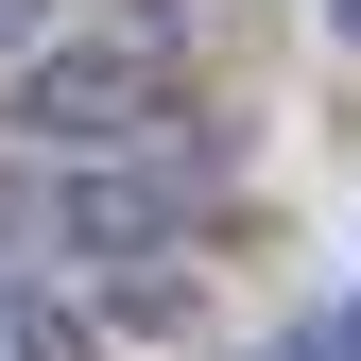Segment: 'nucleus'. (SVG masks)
I'll return each instance as SVG.
<instances>
[{
  "label": "nucleus",
  "mask_w": 361,
  "mask_h": 361,
  "mask_svg": "<svg viewBox=\"0 0 361 361\" xmlns=\"http://www.w3.org/2000/svg\"><path fill=\"white\" fill-rule=\"evenodd\" d=\"M172 104H190L172 18L52 35L35 69H0V138H18V155H172Z\"/></svg>",
  "instance_id": "1"
},
{
  "label": "nucleus",
  "mask_w": 361,
  "mask_h": 361,
  "mask_svg": "<svg viewBox=\"0 0 361 361\" xmlns=\"http://www.w3.org/2000/svg\"><path fill=\"white\" fill-rule=\"evenodd\" d=\"M190 172L172 155H0V241H52L69 276H138L190 241Z\"/></svg>",
  "instance_id": "2"
},
{
  "label": "nucleus",
  "mask_w": 361,
  "mask_h": 361,
  "mask_svg": "<svg viewBox=\"0 0 361 361\" xmlns=\"http://www.w3.org/2000/svg\"><path fill=\"white\" fill-rule=\"evenodd\" d=\"M0 344H18V361H104V344H86V310H69V293H0Z\"/></svg>",
  "instance_id": "3"
},
{
  "label": "nucleus",
  "mask_w": 361,
  "mask_h": 361,
  "mask_svg": "<svg viewBox=\"0 0 361 361\" xmlns=\"http://www.w3.org/2000/svg\"><path fill=\"white\" fill-rule=\"evenodd\" d=\"M52 35H69V0H0V69H35Z\"/></svg>",
  "instance_id": "4"
},
{
  "label": "nucleus",
  "mask_w": 361,
  "mask_h": 361,
  "mask_svg": "<svg viewBox=\"0 0 361 361\" xmlns=\"http://www.w3.org/2000/svg\"><path fill=\"white\" fill-rule=\"evenodd\" d=\"M293 361H361V293H344V310H310V327H293Z\"/></svg>",
  "instance_id": "5"
},
{
  "label": "nucleus",
  "mask_w": 361,
  "mask_h": 361,
  "mask_svg": "<svg viewBox=\"0 0 361 361\" xmlns=\"http://www.w3.org/2000/svg\"><path fill=\"white\" fill-rule=\"evenodd\" d=\"M327 18H344V35H361V0H327Z\"/></svg>",
  "instance_id": "6"
}]
</instances>
